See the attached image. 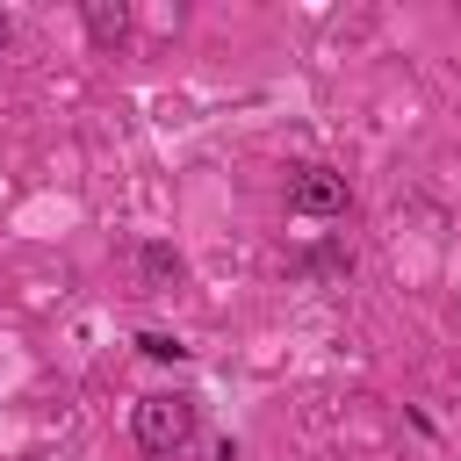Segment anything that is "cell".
<instances>
[{
    "label": "cell",
    "instance_id": "3",
    "mask_svg": "<svg viewBox=\"0 0 461 461\" xmlns=\"http://www.w3.org/2000/svg\"><path fill=\"white\" fill-rule=\"evenodd\" d=\"M79 22H86V43L115 58L130 43V29H137V7L130 0H79Z\"/></svg>",
    "mask_w": 461,
    "mask_h": 461
},
{
    "label": "cell",
    "instance_id": "6",
    "mask_svg": "<svg viewBox=\"0 0 461 461\" xmlns=\"http://www.w3.org/2000/svg\"><path fill=\"white\" fill-rule=\"evenodd\" d=\"M7 43H14V14L0 7V58H7Z\"/></svg>",
    "mask_w": 461,
    "mask_h": 461
},
{
    "label": "cell",
    "instance_id": "2",
    "mask_svg": "<svg viewBox=\"0 0 461 461\" xmlns=\"http://www.w3.org/2000/svg\"><path fill=\"white\" fill-rule=\"evenodd\" d=\"M353 209V187H346V173H331V166H295L288 173V216H346Z\"/></svg>",
    "mask_w": 461,
    "mask_h": 461
},
{
    "label": "cell",
    "instance_id": "1",
    "mask_svg": "<svg viewBox=\"0 0 461 461\" xmlns=\"http://www.w3.org/2000/svg\"><path fill=\"white\" fill-rule=\"evenodd\" d=\"M130 439H137L144 461H173V454H187V439H194V396H180V389H151V396H137V411H130Z\"/></svg>",
    "mask_w": 461,
    "mask_h": 461
},
{
    "label": "cell",
    "instance_id": "4",
    "mask_svg": "<svg viewBox=\"0 0 461 461\" xmlns=\"http://www.w3.org/2000/svg\"><path fill=\"white\" fill-rule=\"evenodd\" d=\"M137 267H144V281H158V288H173V281L187 274V259H180L173 245H158V238H151V245L137 252Z\"/></svg>",
    "mask_w": 461,
    "mask_h": 461
},
{
    "label": "cell",
    "instance_id": "5",
    "mask_svg": "<svg viewBox=\"0 0 461 461\" xmlns=\"http://www.w3.org/2000/svg\"><path fill=\"white\" fill-rule=\"evenodd\" d=\"M137 353H144V360H180L187 346H180V339H166V331H144V339H137Z\"/></svg>",
    "mask_w": 461,
    "mask_h": 461
}]
</instances>
